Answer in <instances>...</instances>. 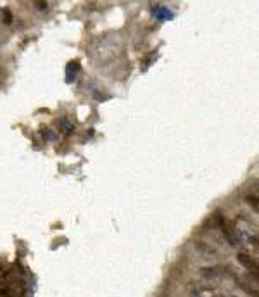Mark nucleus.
Listing matches in <instances>:
<instances>
[{
  "instance_id": "f03ea898",
  "label": "nucleus",
  "mask_w": 259,
  "mask_h": 297,
  "mask_svg": "<svg viewBox=\"0 0 259 297\" xmlns=\"http://www.w3.org/2000/svg\"><path fill=\"white\" fill-rule=\"evenodd\" d=\"M0 297H14V292L7 287H0Z\"/></svg>"
},
{
  "instance_id": "39448f33",
  "label": "nucleus",
  "mask_w": 259,
  "mask_h": 297,
  "mask_svg": "<svg viewBox=\"0 0 259 297\" xmlns=\"http://www.w3.org/2000/svg\"><path fill=\"white\" fill-rule=\"evenodd\" d=\"M36 5H38V9H43V7H47V2H38Z\"/></svg>"
},
{
  "instance_id": "20e7f679",
  "label": "nucleus",
  "mask_w": 259,
  "mask_h": 297,
  "mask_svg": "<svg viewBox=\"0 0 259 297\" xmlns=\"http://www.w3.org/2000/svg\"><path fill=\"white\" fill-rule=\"evenodd\" d=\"M4 21L7 23V25L12 21V16H11V12H9V11H5V19H4Z\"/></svg>"
},
{
  "instance_id": "7ed1b4c3",
  "label": "nucleus",
  "mask_w": 259,
  "mask_h": 297,
  "mask_svg": "<svg viewBox=\"0 0 259 297\" xmlns=\"http://www.w3.org/2000/svg\"><path fill=\"white\" fill-rule=\"evenodd\" d=\"M256 199H258L256 195H247V202L251 206H254V211H258V201H256Z\"/></svg>"
},
{
  "instance_id": "423d86ee",
  "label": "nucleus",
  "mask_w": 259,
  "mask_h": 297,
  "mask_svg": "<svg viewBox=\"0 0 259 297\" xmlns=\"http://www.w3.org/2000/svg\"><path fill=\"white\" fill-rule=\"evenodd\" d=\"M0 271H2V269H0Z\"/></svg>"
},
{
  "instance_id": "f257e3e1",
  "label": "nucleus",
  "mask_w": 259,
  "mask_h": 297,
  "mask_svg": "<svg viewBox=\"0 0 259 297\" xmlns=\"http://www.w3.org/2000/svg\"><path fill=\"white\" fill-rule=\"evenodd\" d=\"M237 259L240 265H244L247 269H252L254 271V275H258V263H256V259H252L249 254H245V252H238L237 254Z\"/></svg>"
}]
</instances>
